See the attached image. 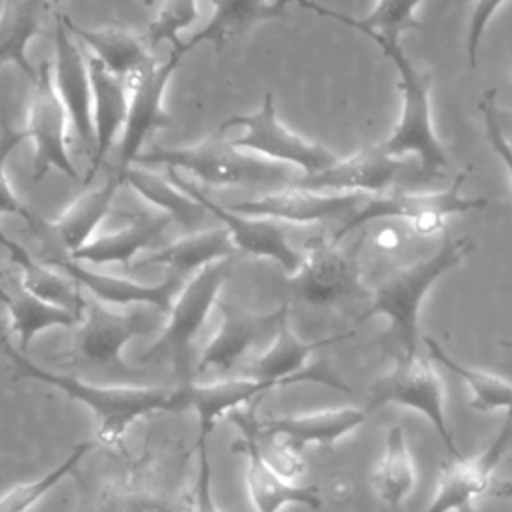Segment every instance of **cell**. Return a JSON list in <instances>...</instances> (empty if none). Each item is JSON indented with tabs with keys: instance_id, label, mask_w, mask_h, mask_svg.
<instances>
[{
	"instance_id": "obj_22",
	"label": "cell",
	"mask_w": 512,
	"mask_h": 512,
	"mask_svg": "<svg viewBox=\"0 0 512 512\" xmlns=\"http://www.w3.org/2000/svg\"><path fill=\"white\" fill-rule=\"evenodd\" d=\"M368 420V410L356 406L324 408L304 414L270 418L258 424V434L282 440V446L302 450L306 446H334Z\"/></svg>"
},
{
	"instance_id": "obj_29",
	"label": "cell",
	"mask_w": 512,
	"mask_h": 512,
	"mask_svg": "<svg viewBox=\"0 0 512 512\" xmlns=\"http://www.w3.org/2000/svg\"><path fill=\"white\" fill-rule=\"evenodd\" d=\"M66 28L76 40H82L92 56L104 64L112 74L128 80L134 72L156 60L146 42L134 32L120 26L86 28L76 24L68 14H62Z\"/></svg>"
},
{
	"instance_id": "obj_23",
	"label": "cell",
	"mask_w": 512,
	"mask_h": 512,
	"mask_svg": "<svg viewBox=\"0 0 512 512\" xmlns=\"http://www.w3.org/2000/svg\"><path fill=\"white\" fill-rule=\"evenodd\" d=\"M272 388H276L272 382L258 376H222L208 384L186 382L176 388L178 410H194L198 416V434L210 436L220 418L230 416Z\"/></svg>"
},
{
	"instance_id": "obj_26",
	"label": "cell",
	"mask_w": 512,
	"mask_h": 512,
	"mask_svg": "<svg viewBox=\"0 0 512 512\" xmlns=\"http://www.w3.org/2000/svg\"><path fill=\"white\" fill-rule=\"evenodd\" d=\"M128 224L112 234L92 238L70 258L82 264H122L126 270H132V258L152 244L162 230L172 222L166 214H148V212H126Z\"/></svg>"
},
{
	"instance_id": "obj_12",
	"label": "cell",
	"mask_w": 512,
	"mask_h": 512,
	"mask_svg": "<svg viewBox=\"0 0 512 512\" xmlns=\"http://www.w3.org/2000/svg\"><path fill=\"white\" fill-rule=\"evenodd\" d=\"M154 328L156 320L146 312H114L96 298H86L76 326V350L90 364L140 376L142 370L122 360V350L130 340L152 334Z\"/></svg>"
},
{
	"instance_id": "obj_17",
	"label": "cell",
	"mask_w": 512,
	"mask_h": 512,
	"mask_svg": "<svg viewBox=\"0 0 512 512\" xmlns=\"http://www.w3.org/2000/svg\"><path fill=\"white\" fill-rule=\"evenodd\" d=\"M216 306L222 314V322L200 354L196 370H216L220 376H228L266 334H274L280 320L288 316L290 310L288 304H280L272 312L264 314L226 300H218Z\"/></svg>"
},
{
	"instance_id": "obj_31",
	"label": "cell",
	"mask_w": 512,
	"mask_h": 512,
	"mask_svg": "<svg viewBox=\"0 0 512 512\" xmlns=\"http://www.w3.org/2000/svg\"><path fill=\"white\" fill-rule=\"evenodd\" d=\"M286 12L276 8L272 0H212V16L202 30L190 36V40L180 42L172 50L186 54L198 44H212L214 50H220L224 44L244 34L250 26L262 20L284 16Z\"/></svg>"
},
{
	"instance_id": "obj_21",
	"label": "cell",
	"mask_w": 512,
	"mask_h": 512,
	"mask_svg": "<svg viewBox=\"0 0 512 512\" xmlns=\"http://www.w3.org/2000/svg\"><path fill=\"white\" fill-rule=\"evenodd\" d=\"M52 80L54 88L68 112L76 136L82 144L94 150L92 128V84L88 72V60H84L76 38L66 28L62 12L56 14L54 26V62Z\"/></svg>"
},
{
	"instance_id": "obj_49",
	"label": "cell",
	"mask_w": 512,
	"mask_h": 512,
	"mask_svg": "<svg viewBox=\"0 0 512 512\" xmlns=\"http://www.w3.org/2000/svg\"><path fill=\"white\" fill-rule=\"evenodd\" d=\"M0 482H2V476H0Z\"/></svg>"
},
{
	"instance_id": "obj_36",
	"label": "cell",
	"mask_w": 512,
	"mask_h": 512,
	"mask_svg": "<svg viewBox=\"0 0 512 512\" xmlns=\"http://www.w3.org/2000/svg\"><path fill=\"white\" fill-rule=\"evenodd\" d=\"M424 344L428 348V354L432 360L446 366L450 372H454L470 390V404L478 412H506L508 418H512V382L478 368L464 366L462 362L454 360L434 338L424 336Z\"/></svg>"
},
{
	"instance_id": "obj_14",
	"label": "cell",
	"mask_w": 512,
	"mask_h": 512,
	"mask_svg": "<svg viewBox=\"0 0 512 512\" xmlns=\"http://www.w3.org/2000/svg\"><path fill=\"white\" fill-rule=\"evenodd\" d=\"M512 444V418L506 416L496 438L476 456H452L442 464L436 490L424 512H476V500L490 486L492 476Z\"/></svg>"
},
{
	"instance_id": "obj_38",
	"label": "cell",
	"mask_w": 512,
	"mask_h": 512,
	"mask_svg": "<svg viewBox=\"0 0 512 512\" xmlns=\"http://www.w3.org/2000/svg\"><path fill=\"white\" fill-rule=\"evenodd\" d=\"M198 20V0H162L148 28V46L154 50L160 42L178 46L180 32Z\"/></svg>"
},
{
	"instance_id": "obj_5",
	"label": "cell",
	"mask_w": 512,
	"mask_h": 512,
	"mask_svg": "<svg viewBox=\"0 0 512 512\" xmlns=\"http://www.w3.org/2000/svg\"><path fill=\"white\" fill-rule=\"evenodd\" d=\"M232 274V258L218 260L194 272L186 284H182L176 294L170 310L168 322L160 332L158 340L146 350L144 360L170 358L180 384L190 380V350L192 342L198 336L202 324L206 322L210 310L220 300V288Z\"/></svg>"
},
{
	"instance_id": "obj_43",
	"label": "cell",
	"mask_w": 512,
	"mask_h": 512,
	"mask_svg": "<svg viewBox=\"0 0 512 512\" xmlns=\"http://www.w3.org/2000/svg\"><path fill=\"white\" fill-rule=\"evenodd\" d=\"M492 494H494V498H498V500H508V502H512V478H508V480L500 482L498 486H494Z\"/></svg>"
},
{
	"instance_id": "obj_18",
	"label": "cell",
	"mask_w": 512,
	"mask_h": 512,
	"mask_svg": "<svg viewBox=\"0 0 512 512\" xmlns=\"http://www.w3.org/2000/svg\"><path fill=\"white\" fill-rule=\"evenodd\" d=\"M120 184L122 180L116 172L104 184L86 190L84 194L74 198L52 222H46L44 218L34 214L28 228L46 246V254L42 256H72L76 250L88 244L96 228L108 214Z\"/></svg>"
},
{
	"instance_id": "obj_13",
	"label": "cell",
	"mask_w": 512,
	"mask_h": 512,
	"mask_svg": "<svg viewBox=\"0 0 512 512\" xmlns=\"http://www.w3.org/2000/svg\"><path fill=\"white\" fill-rule=\"evenodd\" d=\"M230 420L242 430V438L232 444V450L244 456L246 490L256 512H280L288 504L312 510L322 506L316 488L292 482L268 462L258 440V424L252 420V414L236 410L230 414Z\"/></svg>"
},
{
	"instance_id": "obj_25",
	"label": "cell",
	"mask_w": 512,
	"mask_h": 512,
	"mask_svg": "<svg viewBox=\"0 0 512 512\" xmlns=\"http://www.w3.org/2000/svg\"><path fill=\"white\" fill-rule=\"evenodd\" d=\"M362 194H328V192H310L302 188L288 186L286 190L240 200L228 208L240 214L270 218L276 222H294L308 224L332 218L340 212L352 208Z\"/></svg>"
},
{
	"instance_id": "obj_46",
	"label": "cell",
	"mask_w": 512,
	"mask_h": 512,
	"mask_svg": "<svg viewBox=\"0 0 512 512\" xmlns=\"http://www.w3.org/2000/svg\"><path fill=\"white\" fill-rule=\"evenodd\" d=\"M6 298H8V292H6V270H4V266L0 264V302L4 304Z\"/></svg>"
},
{
	"instance_id": "obj_44",
	"label": "cell",
	"mask_w": 512,
	"mask_h": 512,
	"mask_svg": "<svg viewBox=\"0 0 512 512\" xmlns=\"http://www.w3.org/2000/svg\"><path fill=\"white\" fill-rule=\"evenodd\" d=\"M498 120H500V114H498ZM500 128H502L504 138H506V140H508V144L512 146V116H508V118H506V122H502V120H500Z\"/></svg>"
},
{
	"instance_id": "obj_8",
	"label": "cell",
	"mask_w": 512,
	"mask_h": 512,
	"mask_svg": "<svg viewBox=\"0 0 512 512\" xmlns=\"http://www.w3.org/2000/svg\"><path fill=\"white\" fill-rule=\"evenodd\" d=\"M444 398V384L432 358L420 352H402L396 358V364L372 384L368 412L386 404L416 410L436 428L450 456H462L448 424Z\"/></svg>"
},
{
	"instance_id": "obj_4",
	"label": "cell",
	"mask_w": 512,
	"mask_h": 512,
	"mask_svg": "<svg viewBox=\"0 0 512 512\" xmlns=\"http://www.w3.org/2000/svg\"><path fill=\"white\" fill-rule=\"evenodd\" d=\"M398 74V88L402 96V110L390 136L382 148L396 160L414 156L424 172H442L448 166V156L432 122V76L418 68L402 50V46L382 48Z\"/></svg>"
},
{
	"instance_id": "obj_11",
	"label": "cell",
	"mask_w": 512,
	"mask_h": 512,
	"mask_svg": "<svg viewBox=\"0 0 512 512\" xmlns=\"http://www.w3.org/2000/svg\"><path fill=\"white\" fill-rule=\"evenodd\" d=\"M288 286L310 306H332L364 292L356 252L342 250L340 242L326 236H314L306 242L302 262L288 276Z\"/></svg>"
},
{
	"instance_id": "obj_2",
	"label": "cell",
	"mask_w": 512,
	"mask_h": 512,
	"mask_svg": "<svg viewBox=\"0 0 512 512\" xmlns=\"http://www.w3.org/2000/svg\"><path fill=\"white\" fill-rule=\"evenodd\" d=\"M474 250L470 238L444 240L442 246L428 258L402 266L380 280L360 320L384 316L390 324V334L400 344L402 352H418L420 338V310L426 294L452 270L462 258Z\"/></svg>"
},
{
	"instance_id": "obj_7",
	"label": "cell",
	"mask_w": 512,
	"mask_h": 512,
	"mask_svg": "<svg viewBox=\"0 0 512 512\" xmlns=\"http://www.w3.org/2000/svg\"><path fill=\"white\" fill-rule=\"evenodd\" d=\"M466 172H460L448 188L440 192H384L368 198V202L356 210L348 222L332 236L340 242L352 230L374 220H404L414 234L430 236L444 228L446 220L454 214H466L486 206L484 198L462 196V184Z\"/></svg>"
},
{
	"instance_id": "obj_48",
	"label": "cell",
	"mask_w": 512,
	"mask_h": 512,
	"mask_svg": "<svg viewBox=\"0 0 512 512\" xmlns=\"http://www.w3.org/2000/svg\"><path fill=\"white\" fill-rule=\"evenodd\" d=\"M502 346H506L508 350H512V342H502Z\"/></svg>"
},
{
	"instance_id": "obj_24",
	"label": "cell",
	"mask_w": 512,
	"mask_h": 512,
	"mask_svg": "<svg viewBox=\"0 0 512 512\" xmlns=\"http://www.w3.org/2000/svg\"><path fill=\"white\" fill-rule=\"evenodd\" d=\"M88 72L92 84V128H94V150L90 170L84 182H92L98 174L106 154L122 134L126 112H128V82L112 74L94 56L88 58Z\"/></svg>"
},
{
	"instance_id": "obj_6",
	"label": "cell",
	"mask_w": 512,
	"mask_h": 512,
	"mask_svg": "<svg viewBox=\"0 0 512 512\" xmlns=\"http://www.w3.org/2000/svg\"><path fill=\"white\" fill-rule=\"evenodd\" d=\"M216 130L222 134L234 132V136L226 138L236 148L250 152L258 158L296 166L304 172L302 176L318 174L338 160L332 150L294 134L278 120L272 92L264 94L258 110H254L252 114L230 116Z\"/></svg>"
},
{
	"instance_id": "obj_3",
	"label": "cell",
	"mask_w": 512,
	"mask_h": 512,
	"mask_svg": "<svg viewBox=\"0 0 512 512\" xmlns=\"http://www.w3.org/2000/svg\"><path fill=\"white\" fill-rule=\"evenodd\" d=\"M134 164L166 166V170L180 168L194 174L206 186L290 182L284 168L236 148L218 130L190 146H154L142 152Z\"/></svg>"
},
{
	"instance_id": "obj_9",
	"label": "cell",
	"mask_w": 512,
	"mask_h": 512,
	"mask_svg": "<svg viewBox=\"0 0 512 512\" xmlns=\"http://www.w3.org/2000/svg\"><path fill=\"white\" fill-rule=\"evenodd\" d=\"M68 112L54 88L52 64L48 60L36 66V78L32 80V92L26 114V138L32 140V180L40 182L50 170H56L72 180L80 178L76 164L68 152L66 122Z\"/></svg>"
},
{
	"instance_id": "obj_28",
	"label": "cell",
	"mask_w": 512,
	"mask_h": 512,
	"mask_svg": "<svg viewBox=\"0 0 512 512\" xmlns=\"http://www.w3.org/2000/svg\"><path fill=\"white\" fill-rule=\"evenodd\" d=\"M294 2L318 16L332 18L354 30H360L362 34L372 38L380 50L388 46H398L400 44L398 40L402 34L418 32L424 28L416 18V10L420 8L422 0H378L372 12L362 18H350L342 12L320 6L318 2H312V0H294Z\"/></svg>"
},
{
	"instance_id": "obj_34",
	"label": "cell",
	"mask_w": 512,
	"mask_h": 512,
	"mask_svg": "<svg viewBox=\"0 0 512 512\" xmlns=\"http://www.w3.org/2000/svg\"><path fill=\"white\" fill-rule=\"evenodd\" d=\"M46 0H2L0 4V66H18L30 82L36 66L28 58V46L40 34Z\"/></svg>"
},
{
	"instance_id": "obj_10",
	"label": "cell",
	"mask_w": 512,
	"mask_h": 512,
	"mask_svg": "<svg viewBox=\"0 0 512 512\" xmlns=\"http://www.w3.org/2000/svg\"><path fill=\"white\" fill-rule=\"evenodd\" d=\"M182 58H184L182 54L172 50L168 58L152 60L150 64H146L126 80L128 112H126V122H124L120 140H118L116 172H122L124 168L136 162V158L142 154V146L146 138L152 132L170 126V114L164 108V94Z\"/></svg>"
},
{
	"instance_id": "obj_37",
	"label": "cell",
	"mask_w": 512,
	"mask_h": 512,
	"mask_svg": "<svg viewBox=\"0 0 512 512\" xmlns=\"http://www.w3.org/2000/svg\"><path fill=\"white\" fill-rule=\"evenodd\" d=\"M94 440L88 442H80L72 448V452L60 462L56 464L52 470H48L44 476L26 482V484H18L12 490H8L4 496H0V512H28L32 510L58 482H62V478H66L76 464L82 460V456L94 446Z\"/></svg>"
},
{
	"instance_id": "obj_42",
	"label": "cell",
	"mask_w": 512,
	"mask_h": 512,
	"mask_svg": "<svg viewBox=\"0 0 512 512\" xmlns=\"http://www.w3.org/2000/svg\"><path fill=\"white\" fill-rule=\"evenodd\" d=\"M506 0H476L472 6V14H470V28H468V42H466V54H468V62L474 68L476 66V54L482 42V36L488 28V22L492 20V16L500 10V6Z\"/></svg>"
},
{
	"instance_id": "obj_45",
	"label": "cell",
	"mask_w": 512,
	"mask_h": 512,
	"mask_svg": "<svg viewBox=\"0 0 512 512\" xmlns=\"http://www.w3.org/2000/svg\"><path fill=\"white\" fill-rule=\"evenodd\" d=\"M8 324H6V320H4V316H0V344H2V348H6L8 344H10V340H8Z\"/></svg>"
},
{
	"instance_id": "obj_32",
	"label": "cell",
	"mask_w": 512,
	"mask_h": 512,
	"mask_svg": "<svg viewBox=\"0 0 512 512\" xmlns=\"http://www.w3.org/2000/svg\"><path fill=\"white\" fill-rule=\"evenodd\" d=\"M416 484L418 470L406 440V430L402 424H392L386 434L384 452L370 472V488L382 504L398 508L410 498Z\"/></svg>"
},
{
	"instance_id": "obj_40",
	"label": "cell",
	"mask_w": 512,
	"mask_h": 512,
	"mask_svg": "<svg viewBox=\"0 0 512 512\" xmlns=\"http://www.w3.org/2000/svg\"><path fill=\"white\" fill-rule=\"evenodd\" d=\"M496 88H490L482 94V98L478 100V112L484 120V130H486V138L494 150V154L502 160L508 176H510V184H512V146L508 144V140L502 134L500 128V120H498V106H496Z\"/></svg>"
},
{
	"instance_id": "obj_35",
	"label": "cell",
	"mask_w": 512,
	"mask_h": 512,
	"mask_svg": "<svg viewBox=\"0 0 512 512\" xmlns=\"http://www.w3.org/2000/svg\"><path fill=\"white\" fill-rule=\"evenodd\" d=\"M6 292L4 306L8 310L10 330L18 336V350L24 354L36 334L50 328H76L80 322V314L44 302L20 284L18 288L6 284Z\"/></svg>"
},
{
	"instance_id": "obj_30",
	"label": "cell",
	"mask_w": 512,
	"mask_h": 512,
	"mask_svg": "<svg viewBox=\"0 0 512 512\" xmlns=\"http://www.w3.org/2000/svg\"><path fill=\"white\" fill-rule=\"evenodd\" d=\"M0 244L8 250L12 262L18 266L22 288H26L30 294L38 296L44 302L66 308L76 314L82 312L86 296L70 276L60 272L46 260L34 258L26 248H22L16 240H12L2 230V226H0Z\"/></svg>"
},
{
	"instance_id": "obj_15",
	"label": "cell",
	"mask_w": 512,
	"mask_h": 512,
	"mask_svg": "<svg viewBox=\"0 0 512 512\" xmlns=\"http://www.w3.org/2000/svg\"><path fill=\"white\" fill-rule=\"evenodd\" d=\"M344 336H330L324 340H302L296 336L288 324V316H284L272 334V342L266 350H262L254 360V370L258 378H264L278 386L290 384H322L338 392L350 394V386L332 370L324 360L310 362L312 354L326 344H332Z\"/></svg>"
},
{
	"instance_id": "obj_16",
	"label": "cell",
	"mask_w": 512,
	"mask_h": 512,
	"mask_svg": "<svg viewBox=\"0 0 512 512\" xmlns=\"http://www.w3.org/2000/svg\"><path fill=\"white\" fill-rule=\"evenodd\" d=\"M168 178L182 188L186 194H190L194 200H198L206 212L214 214L222 226L228 230L230 240L236 250L256 256V258H268L274 260L286 276L294 274L302 262V254L290 246L286 240L284 228L270 218H260V216H250V214H240L230 210L228 206H220L214 200H210L200 186L184 180L182 176L176 174V170L168 168Z\"/></svg>"
},
{
	"instance_id": "obj_33",
	"label": "cell",
	"mask_w": 512,
	"mask_h": 512,
	"mask_svg": "<svg viewBox=\"0 0 512 512\" xmlns=\"http://www.w3.org/2000/svg\"><path fill=\"white\" fill-rule=\"evenodd\" d=\"M122 184H128L140 198L154 204L162 214L170 216L178 224H182L188 232H194L204 218L206 208L178 188L168 176L156 174L146 166L132 164L118 172Z\"/></svg>"
},
{
	"instance_id": "obj_47",
	"label": "cell",
	"mask_w": 512,
	"mask_h": 512,
	"mask_svg": "<svg viewBox=\"0 0 512 512\" xmlns=\"http://www.w3.org/2000/svg\"><path fill=\"white\" fill-rule=\"evenodd\" d=\"M290 2H294V0H274V4H276L280 10H284ZM284 12H286V10H284Z\"/></svg>"
},
{
	"instance_id": "obj_19",
	"label": "cell",
	"mask_w": 512,
	"mask_h": 512,
	"mask_svg": "<svg viewBox=\"0 0 512 512\" xmlns=\"http://www.w3.org/2000/svg\"><path fill=\"white\" fill-rule=\"evenodd\" d=\"M404 162L392 158L382 144L364 146L348 158H338L330 168L290 180V186L328 194H384Z\"/></svg>"
},
{
	"instance_id": "obj_39",
	"label": "cell",
	"mask_w": 512,
	"mask_h": 512,
	"mask_svg": "<svg viewBox=\"0 0 512 512\" xmlns=\"http://www.w3.org/2000/svg\"><path fill=\"white\" fill-rule=\"evenodd\" d=\"M24 138H26V132L12 128L8 124V118L2 116V122H0V214H16L24 218L26 224H30L34 218V212L16 196L6 172L8 160L14 148L20 146Z\"/></svg>"
},
{
	"instance_id": "obj_27",
	"label": "cell",
	"mask_w": 512,
	"mask_h": 512,
	"mask_svg": "<svg viewBox=\"0 0 512 512\" xmlns=\"http://www.w3.org/2000/svg\"><path fill=\"white\" fill-rule=\"evenodd\" d=\"M234 252L236 248L224 226L194 230L148 254L138 264H134V268L164 266L168 272L186 278L208 264L232 258Z\"/></svg>"
},
{
	"instance_id": "obj_1",
	"label": "cell",
	"mask_w": 512,
	"mask_h": 512,
	"mask_svg": "<svg viewBox=\"0 0 512 512\" xmlns=\"http://www.w3.org/2000/svg\"><path fill=\"white\" fill-rule=\"evenodd\" d=\"M4 352L18 366V372L22 376L50 384L76 398L78 402L86 404L98 422L94 442L106 448L118 446L136 420L154 412L178 410L176 388L166 390L156 386H96L72 376L44 370L12 344H8Z\"/></svg>"
},
{
	"instance_id": "obj_41",
	"label": "cell",
	"mask_w": 512,
	"mask_h": 512,
	"mask_svg": "<svg viewBox=\"0 0 512 512\" xmlns=\"http://www.w3.org/2000/svg\"><path fill=\"white\" fill-rule=\"evenodd\" d=\"M208 436L198 434V472L194 480V490H192V508L194 512H222L218 504L214 502L212 494V466L208 458V448H206Z\"/></svg>"
},
{
	"instance_id": "obj_20",
	"label": "cell",
	"mask_w": 512,
	"mask_h": 512,
	"mask_svg": "<svg viewBox=\"0 0 512 512\" xmlns=\"http://www.w3.org/2000/svg\"><path fill=\"white\" fill-rule=\"evenodd\" d=\"M66 276H70L80 288H86L92 298L102 304H120V306H148L162 314H168L176 294L180 292L184 278L168 272V276L156 284H144L132 278H122L114 274H102L86 268L82 262L72 260L70 256H50L42 258Z\"/></svg>"
}]
</instances>
